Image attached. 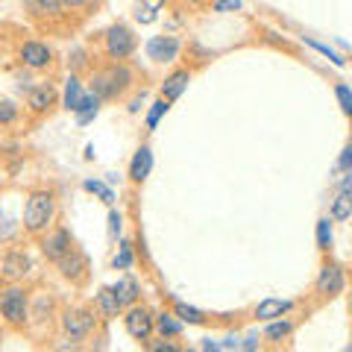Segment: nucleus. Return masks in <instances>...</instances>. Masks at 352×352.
I'll list each match as a JSON object with an SVG mask.
<instances>
[{"instance_id": "nucleus-39", "label": "nucleus", "mask_w": 352, "mask_h": 352, "mask_svg": "<svg viewBox=\"0 0 352 352\" xmlns=\"http://www.w3.org/2000/svg\"><path fill=\"white\" fill-rule=\"evenodd\" d=\"M141 6H147L150 12H162V9H164V0H141Z\"/></svg>"}, {"instance_id": "nucleus-30", "label": "nucleus", "mask_w": 352, "mask_h": 352, "mask_svg": "<svg viewBox=\"0 0 352 352\" xmlns=\"http://www.w3.org/2000/svg\"><path fill=\"white\" fill-rule=\"evenodd\" d=\"M18 115H21V109H18L12 100H6V97H0V126L15 124Z\"/></svg>"}, {"instance_id": "nucleus-2", "label": "nucleus", "mask_w": 352, "mask_h": 352, "mask_svg": "<svg viewBox=\"0 0 352 352\" xmlns=\"http://www.w3.org/2000/svg\"><path fill=\"white\" fill-rule=\"evenodd\" d=\"M132 85H135V71L126 62H109L103 71H94L91 76V91L100 100H120Z\"/></svg>"}, {"instance_id": "nucleus-10", "label": "nucleus", "mask_w": 352, "mask_h": 352, "mask_svg": "<svg viewBox=\"0 0 352 352\" xmlns=\"http://www.w3.org/2000/svg\"><path fill=\"white\" fill-rule=\"evenodd\" d=\"M38 244H41L44 258L56 264V261L65 256V252L74 247V238H71V232H68L65 226H53V229H47V232L38 238Z\"/></svg>"}, {"instance_id": "nucleus-29", "label": "nucleus", "mask_w": 352, "mask_h": 352, "mask_svg": "<svg viewBox=\"0 0 352 352\" xmlns=\"http://www.w3.org/2000/svg\"><path fill=\"white\" fill-rule=\"evenodd\" d=\"M335 97H338V103H340V112H344L346 118H352V88L346 82H338L335 85Z\"/></svg>"}, {"instance_id": "nucleus-26", "label": "nucleus", "mask_w": 352, "mask_h": 352, "mask_svg": "<svg viewBox=\"0 0 352 352\" xmlns=\"http://www.w3.org/2000/svg\"><path fill=\"white\" fill-rule=\"evenodd\" d=\"M168 112H170V100H164V97H159V100L150 106V112H147V132L156 129V126H159V120H162L164 115H168Z\"/></svg>"}, {"instance_id": "nucleus-8", "label": "nucleus", "mask_w": 352, "mask_h": 352, "mask_svg": "<svg viewBox=\"0 0 352 352\" xmlns=\"http://www.w3.org/2000/svg\"><path fill=\"white\" fill-rule=\"evenodd\" d=\"M346 288V276H344V267L335 261H326L320 273H317V282H314V294L320 300H335L338 294H344Z\"/></svg>"}, {"instance_id": "nucleus-21", "label": "nucleus", "mask_w": 352, "mask_h": 352, "mask_svg": "<svg viewBox=\"0 0 352 352\" xmlns=\"http://www.w3.org/2000/svg\"><path fill=\"white\" fill-rule=\"evenodd\" d=\"M100 97H97L94 91L91 94H82V100L76 103V109H74V115H76V120L80 124H88V120H94L97 118V112H100Z\"/></svg>"}, {"instance_id": "nucleus-6", "label": "nucleus", "mask_w": 352, "mask_h": 352, "mask_svg": "<svg viewBox=\"0 0 352 352\" xmlns=\"http://www.w3.org/2000/svg\"><path fill=\"white\" fill-rule=\"evenodd\" d=\"M94 326H97V317H94L91 308L76 305V308H65L62 311V332L68 335L71 340H76V344L91 335Z\"/></svg>"}, {"instance_id": "nucleus-38", "label": "nucleus", "mask_w": 352, "mask_h": 352, "mask_svg": "<svg viewBox=\"0 0 352 352\" xmlns=\"http://www.w3.org/2000/svg\"><path fill=\"white\" fill-rule=\"evenodd\" d=\"M88 3H91V0H65V9H68V12H80Z\"/></svg>"}, {"instance_id": "nucleus-22", "label": "nucleus", "mask_w": 352, "mask_h": 352, "mask_svg": "<svg viewBox=\"0 0 352 352\" xmlns=\"http://www.w3.org/2000/svg\"><path fill=\"white\" fill-rule=\"evenodd\" d=\"M173 314L179 317L182 323H188V326H203V323L208 320L206 311H200V308H194V305H188V302H173Z\"/></svg>"}, {"instance_id": "nucleus-15", "label": "nucleus", "mask_w": 352, "mask_h": 352, "mask_svg": "<svg viewBox=\"0 0 352 352\" xmlns=\"http://www.w3.org/2000/svg\"><path fill=\"white\" fill-rule=\"evenodd\" d=\"M191 82V71L188 68H179V71H173L164 76V82H162V97L164 100H179V97L185 94V88H188Z\"/></svg>"}, {"instance_id": "nucleus-14", "label": "nucleus", "mask_w": 352, "mask_h": 352, "mask_svg": "<svg viewBox=\"0 0 352 352\" xmlns=\"http://www.w3.org/2000/svg\"><path fill=\"white\" fill-rule=\"evenodd\" d=\"M294 311V302L291 300H279V296H270V300H261L256 305V320L261 323H267V320H276V317H285V314H291Z\"/></svg>"}, {"instance_id": "nucleus-32", "label": "nucleus", "mask_w": 352, "mask_h": 352, "mask_svg": "<svg viewBox=\"0 0 352 352\" xmlns=\"http://www.w3.org/2000/svg\"><path fill=\"white\" fill-rule=\"evenodd\" d=\"M132 258H135V256H132V244H126V241H124L120 250L115 252V258H112V267L115 270H129L132 267Z\"/></svg>"}, {"instance_id": "nucleus-43", "label": "nucleus", "mask_w": 352, "mask_h": 352, "mask_svg": "<svg viewBox=\"0 0 352 352\" xmlns=\"http://www.w3.org/2000/svg\"><path fill=\"white\" fill-rule=\"evenodd\" d=\"M349 317H352V296H349Z\"/></svg>"}, {"instance_id": "nucleus-11", "label": "nucleus", "mask_w": 352, "mask_h": 352, "mask_svg": "<svg viewBox=\"0 0 352 352\" xmlns=\"http://www.w3.org/2000/svg\"><path fill=\"white\" fill-rule=\"evenodd\" d=\"M56 267L71 285H82L88 279V261L82 256V250H76V247H71L68 252H65V256L56 261Z\"/></svg>"}, {"instance_id": "nucleus-1", "label": "nucleus", "mask_w": 352, "mask_h": 352, "mask_svg": "<svg viewBox=\"0 0 352 352\" xmlns=\"http://www.w3.org/2000/svg\"><path fill=\"white\" fill-rule=\"evenodd\" d=\"M56 191L53 188H32L24 203V217H21V229L30 238H41L47 229L56 223Z\"/></svg>"}, {"instance_id": "nucleus-9", "label": "nucleus", "mask_w": 352, "mask_h": 352, "mask_svg": "<svg viewBox=\"0 0 352 352\" xmlns=\"http://www.w3.org/2000/svg\"><path fill=\"white\" fill-rule=\"evenodd\" d=\"M18 59L24 68L30 71H47L53 65V47L47 41H38V38H30L18 47Z\"/></svg>"}, {"instance_id": "nucleus-20", "label": "nucleus", "mask_w": 352, "mask_h": 352, "mask_svg": "<svg viewBox=\"0 0 352 352\" xmlns=\"http://www.w3.org/2000/svg\"><path fill=\"white\" fill-rule=\"evenodd\" d=\"M182 329H185V323L176 317L173 311H162V314H156V332L162 335V338H179L182 335Z\"/></svg>"}, {"instance_id": "nucleus-37", "label": "nucleus", "mask_w": 352, "mask_h": 352, "mask_svg": "<svg viewBox=\"0 0 352 352\" xmlns=\"http://www.w3.org/2000/svg\"><path fill=\"white\" fill-rule=\"evenodd\" d=\"M135 21H141V24H153V21H156V12H150L147 6H138L135 9Z\"/></svg>"}, {"instance_id": "nucleus-12", "label": "nucleus", "mask_w": 352, "mask_h": 352, "mask_svg": "<svg viewBox=\"0 0 352 352\" xmlns=\"http://www.w3.org/2000/svg\"><path fill=\"white\" fill-rule=\"evenodd\" d=\"M179 50H182V41L173 38V36H153L147 41V56L159 65H170L179 59Z\"/></svg>"}, {"instance_id": "nucleus-25", "label": "nucleus", "mask_w": 352, "mask_h": 352, "mask_svg": "<svg viewBox=\"0 0 352 352\" xmlns=\"http://www.w3.org/2000/svg\"><path fill=\"white\" fill-rule=\"evenodd\" d=\"M80 100H82V80L80 76H68V85H65V109L74 112Z\"/></svg>"}, {"instance_id": "nucleus-23", "label": "nucleus", "mask_w": 352, "mask_h": 352, "mask_svg": "<svg viewBox=\"0 0 352 352\" xmlns=\"http://www.w3.org/2000/svg\"><path fill=\"white\" fill-rule=\"evenodd\" d=\"M332 214L329 217H320L317 220V229H314V238H317V250L320 252H329L332 250V241H335V232H332Z\"/></svg>"}, {"instance_id": "nucleus-33", "label": "nucleus", "mask_w": 352, "mask_h": 352, "mask_svg": "<svg viewBox=\"0 0 352 352\" xmlns=\"http://www.w3.org/2000/svg\"><path fill=\"white\" fill-rule=\"evenodd\" d=\"M241 6H244L241 0H214V3H212V9H214V12H220V15H226V12H238Z\"/></svg>"}, {"instance_id": "nucleus-42", "label": "nucleus", "mask_w": 352, "mask_h": 352, "mask_svg": "<svg viewBox=\"0 0 352 352\" xmlns=\"http://www.w3.org/2000/svg\"><path fill=\"white\" fill-rule=\"evenodd\" d=\"M185 3H191V6H206V3H212V0H185Z\"/></svg>"}, {"instance_id": "nucleus-41", "label": "nucleus", "mask_w": 352, "mask_h": 352, "mask_svg": "<svg viewBox=\"0 0 352 352\" xmlns=\"http://www.w3.org/2000/svg\"><path fill=\"white\" fill-rule=\"evenodd\" d=\"M258 346V338H247V344H241V349H256Z\"/></svg>"}, {"instance_id": "nucleus-27", "label": "nucleus", "mask_w": 352, "mask_h": 352, "mask_svg": "<svg viewBox=\"0 0 352 352\" xmlns=\"http://www.w3.org/2000/svg\"><path fill=\"white\" fill-rule=\"evenodd\" d=\"M38 15H47V18H59L65 12V0H32Z\"/></svg>"}, {"instance_id": "nucleus-19", "label": "nucleus", "mask_w": 352, "mask_h": 352, "mask_svg": "<svg viewBox=\"0 0 352 352\" xmlns=\"http://www.w3.org/2000/svg\"><path fill=\"white\" fill-rule=\"evenodd\" d=\"M112 291L118 294V300L124 302V308L126 305H132V302H138V296H141V285L132 279V276H120L115 285H112Z\"/></svg>"}, {"instance_id": "nucleus-31", "label": "nucleus", "mask_w": 352, "mask_h": 352, "mask_svg": "<svg viewBox=\"0 0 352 352\" xmlns=\"http://www.w3.org/2000/svg\"><path fill=\"white\" fill-rule=\"evenodd\" d=\"M82 188H85V191H91V194H97V197H100V200H103L106 206H112V203H115V194H112V188H106L103 182H97V179H85V182H82Z\"/></svg>"}, {"instance_id": "nucleus-35", "label": "nucleus", "mask_w": 352, "mask_h": 352, "mask_svg": "<svg viewBox=\"0 0 352 352\" xmlns=\"http://www.w3.org/2000/svg\"><path fill=\"white\" fill-rule=\"evenodd\" d=\"M120 226H124V214L120 212H109V238H118L120 235Z\"/></svg>"}, {"instance_id": "nucleus-16", "label": "nucleus", "mask_w": 352, "mask_h": 352, "mask_svg": "<svg viewBox=\"0 0 352 352\" xmlns=\"http://www.w3.org/2000/svg\"><path fill=\"white\" fill-rule=\"evenodd\" d=\"M53 103H56V91H53L50 82H41V85H36V88H30V94H27V109H30L32 115L47 112Z\"/></svg>"}, {"instance_id": "nucleus-28", "label": "nucleus", "mask_w": 352, "mask_h": 352, "mask_svg": "<svg viewBox=\"0 0 352 352\" xmlns=\"http://www.w3.org/2000/svg\"><path fill=\"white\" fill-rule=\"evenodd\" d=\"M305 44H308V47H311V50H317V53H320V56H329V62H332V65H338V68H344V65H346V59L340 56L338 50H332V47H329V44H320V41H314V38H305Z\"/></svg>"}, {"instance_id": "nucleus-4", "label": "nucleus", "mask_w": 352, "mask_h": 352, "mask_svg": "<svg viewBox=\"0 0 352 352\" xmlns=\"http://www.w3.org/2000/svg\"><path fill=\"white\" fill-rule=\"evenodd\" d=\"M138 47V38L126 24H112L103 32V53L109 62H126Z\"/></svg>"}, {"instance_id": "nucleus-13", "label": "nucleus", "mask_w": 352, "mask_h": 352, "mask_svg": "<svg viewBox=\"0 0 352 352\" xmlns=\"http://www.w3.org/2000/svg\"><path fill=\"white\" fill-rule=\"evenodd\" d=\"M150 170H153V147L141 144L135 150V156H132V162H129V182L141 185L150 176Z\"/></svg>"}, {"instance_id": "nucleus-17", "label": "nucleus", "mask_w": 352, "mask_h": 352, "mask_svg": "<svg viewBox=\"0 0 352 352\" xmlns=\"http://www.w3.org/2000/svg\"><path fill=\"white\" fill-rule=\"evenodd\" d=\"M94 305H97V314H100L103 320H115V317L124 314V302L118 300V294L112 288H100V291H97Z\"/></svg>"}, {"instance_id": "nucleus-7", "label": "nucleus", "mask_w": 352, "mask_h": 352, "mask_svg": "<svg viewBox=\"0 0 352 352\" xmlns=\"http://www.w3.org/2000/svg\"><path fill=\"white\" fill-rule=\"evenodd\" d=\"M32 273V261L27 256V250H18V247H9L0 252V282L9 285V282H24Z\"/></svg>"}, {"instance_id": "nucleus-24", "label": "nucleus", "mask_w": 352, "mask_h": 352, "mask_svg": "<svg viewBox=\"0 0 352 352\" xmlns=\"http://www.w3.org/2000/svg\"><path fill=\"white\" fill-rule=\"evenodd\" d=\"M352 217V191H338L332 200V220H349Z\"/></svg>"}, {"instance_id": "nucleus-18", "label": "nucleus", "mask_w": 352, "mask_h": 352, "mask_svg": "<svg viewBox=\"0 0 352 352\" xmlns=\"http://www.w3.org/2000/svg\"><path fill=\"white\" fill-rule=\"evenodd\" d=\"M294 320L288 317H276V320H267V329H264V340H270V344H282V340H288L294 335Z\"/></svg>"}, {"instance_id": "nucleus-40", "label": "nucleus", "mask_w": 352, "mask_h": 352, "mask_svg": "<svg viewBox=\"0 0 352 352\" xmlns=\"http://www.w3.org/2000/svg\"><path fill=\"white\" fill-rule=\"evenodd\" d=\"M338 191H352V170H346V176L338 182Z\"/></svg>"}, {"instance_id": "nucleus-5", "label": "nucleus", "mask_w": 352, "mask_h": 352, "mask_svg": "<svg viewBox=\"0 0 352 352\" xmlns=\"http://www.w3.org/2000/svg\"><path fill=\"white\" fill-rule=\"evenodd\" d=\"M124 329L132 340H138V344L144 346L153 338V332H156V314H153L144 302H132L124 308Z\"/></svg>"}, {"instance_id": "nucleus-36", "label": "nucleus", "mask_w": 352, "mask_h": 352, "mask_svg": "<svg viewBox=\"0 0 352 352\" xmlns=\"http://www.w3.org/2000/svg\"><path fill=\"white\" fill-rule=\"evenodd\" d=\"M335 168L338 170H352V144H346L344 147V153H340V156H338V162H335Z\"/></svg>"}, {"instance_id": "nucleus-3", "label": "nucleus", "mask_w": 352, "mask_h": 352, "mask_svg": "<svg viewBox=\"0 0 352 352\" xmlns=\"http://www.w3.org/2000/svg\"><path fill=\"white\" fill-rule=\"evenodd\" d=\"M0 317L9 329L15 332H24L30 326L32 317V305H30V291L21 282H9L0 288Z\"/></svg>"}, {"instance_id": "nucleus-34", "label": "nucleus", "mask_w": 352, "mask_h": 352, "mask_svg": "<svg viewBox=\"0 0 352 352\" xmlns=\"http://www.w3.org/2000/svg\"><path fill=\"white\" fill-rule=\"evenodd\" d=\"M144 346H147V349H153V352H179V346L170 344V338H162V340H147Z\"/></svg>"}]
</instances>
